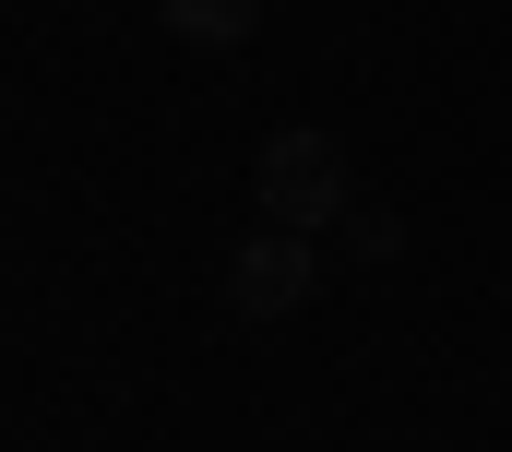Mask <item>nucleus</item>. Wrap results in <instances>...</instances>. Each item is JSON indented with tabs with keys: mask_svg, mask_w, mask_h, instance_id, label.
Listing matches in <instances>:
<instances>
[{
	"mask_svg": "<svg viewBox=\"0 0 512 452\" xmlns=\"http://www.w3.org/2000/svg\"><path fill=\"white\" fill-rule=\"evenodd\" d=\"M251 203H262V226H298V238H322V226L358 203V179H346V143H334V131H274V143H262V167H251Z\"/></svg>",
	"mask_w": 512,
	"mask_h": 452,
	"instance_id": "obj_1",
	"label": "nucleus"
},
{
	"mask_svg": "<svg viewBox=\"0 0 512 452\" xmlns=\"http://www.w3.org/2000/svg\"><path fill=\"white\" fill-rule=\"evenodd\" d=\"M167 12V36H191V48H239L262 24V0H155Z\"/></svg>",
	"mask_w": 512,
	"mask_h": 452,
	"instance_id": "obj_3",
	"label": "nucleus"
},
{
	"mask_svg": "<svg viewBox=\"0 0 512 452\" xmlns=\"http://www.w3.org/2000/svg\"><path fill=\"white\" fill-rule=\"evenodd\" d=\"M334 238H346V262H393V250H405L393 203H346V215H334Z\"/></svg>",
	"mask_w": 512,
	"mask_h": 452,
	"instance_id": "obj_4",
	"label": "nucleus"
},
{
	"mask_svg": "<svg viewBox=\"0 0 512 452\" xmlns=\"http://www.w3.org/2000/svg\"><path fill=\"white\" fill-rule=\"evenodd\" d=\"M310 286H322V238H298V226H262V238L227 250V310H239V322L310 310Z\"/></svg>",
	"mask_w": 512,
	"mask_h": 452,
	"instance_id": "obj_2",
	"label": "nucleus"
}]
</instances>
